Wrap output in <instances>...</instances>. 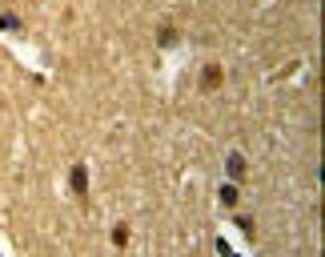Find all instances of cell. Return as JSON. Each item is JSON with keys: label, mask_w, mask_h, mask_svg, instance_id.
Returning <instances> with one entry per match:
<instances>
[{"label": "cell", "mask_w": 325, "mask_h": 257, "mask_svg": "<svg viewBox=\"0 0 325 257\" xmlns=\"http://www.w3.org/2000/svg\"><path fill=\"white\" fill-rule=\"evenodd\" d=\"M72 185H76V193H85V169H80V165L72 169Z\"/></svg>", "instance_id": "2"}, {"label": "cell", "mask_w": 325, "mask_h": 257, "mask_svg": "<svg viewBox=\"0 0 325 257\" xmlns=\"http://www.w3.org/2000/svg\"><path fill=\"white\" fill-rule=\"evenodd\" d=\"M229 173H233V177H241V173H245V157H229Z\"/></svg>", "instance_id": "1"}, {"label": "cell", "mask_w": 325, "mask_h": 257, "mask_svg": "<svg viewBox=\"0 0 325 257\" xmlns=\"http://www.w3.org/2000/svg\"><path fill=\"white\" fill-rule=\"evenodd\" d=\"M221 201H225V205H237V189L225 185V189H221Z\"/></svg>", "instance_id": "3"}]
</instances>
